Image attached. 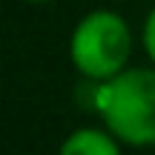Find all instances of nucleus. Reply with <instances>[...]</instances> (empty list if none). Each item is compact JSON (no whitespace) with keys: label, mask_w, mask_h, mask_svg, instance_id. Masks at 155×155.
I'll list each match as a JSON object with an SVG mask.
<instances>
[{"label":"nucleus","mask_w":155,"mask_h":155,"mask_svg":"<svg viewBox=\"0 0 155 155\" xmlns=\"http://www.w3.org/2000/svg\"><path fill=\"white\" fill-rule=\"evenodd\" d=\"M58 155H121L112 132L101 129H78L61 144Z\"/></svg>","instance_id":"3"},{"label":"nucleus","mask_w":155,"mask_h":155,"mask_svg":"<svg viewBox=\"0 0 155 155\" xmlns=\"http://www.w3.org/2000/svg\"><path fill=\"white\" fill-rule=\"evenodd\" d=\"M132 52V32L115 12H89L75 26L69 40V58L81 75L92 81H109L124 72Z\"/></svg>","instance_id":"2"},{"label":"nucleus","mask_w":155,"mask_h":155,"mask_svg":"<svg viewBox=\"0 0 155 155\" xmlns=\"http://www.w3.org/2000/svg\"><path fill=\"white\" fill-rule=\"evenodd\" d=\"M95 106L118 141L132 147L155 144V69H124L104 83Z\"/></svg>","instance_id":"1"},{"label":"nucleus","mask_w":155,"mask_h":155,"mask_svg":"<svg viewBox=\"0 0 155 155\" xmlns=\"http://www.w3.org/2000/svg\"><path fill=\"white\" fill-rule=\"evenodd\" d=\"M29 3H49V0H29Z\"/></svg>","instance_id":"5"},{"label":"nucleus","mask_w":155,"mask_h":155,"mask_svg":"<svg viewBox=\"0 0 155 155\" xmlns=\"http://www.w3.org/2000/svg\"><path fill=\"white\" fill-rule=\"evenodd\" d=\"M144 49L150 55V61L155 63V9L147 15V23H144Z\"/></svg>","instance_id":"4"}]
</instances>
